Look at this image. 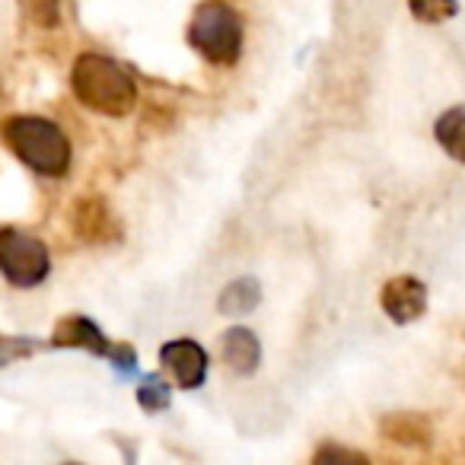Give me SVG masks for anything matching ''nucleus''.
Wrapping results in <instances>:
<instances>
[{"mask_svg":"<svg viewBox=\"0 0 465 465\" xmlns=\"http://www.w3.org/2000/svg\"><path fill=\"white\" fill-rule=\"evenodd\" d=\"M137 405L143 408L147 414H160L173 405V389L166 386V380L156 373L143 376L141 386H137Z\"/></svg>","mask_w":465,"mask_h":465,"instance_id":"nucleus-13","label":"nucleus"},{"mask_svg":"<svg viewBox=\"0 0 465 465\" xmlns=\"http://www.w3.org/2000/svg\"><path fill=\"white\" fill-rule=\"evenodd\" d=\"M408 10L418 23L437 26V23H446L459 14V4L456 0H408Z\"/></svg>","mask_w":465,"mask_h":465,"instance_id":"nucleus-14","label":"nucleus"},{"mask_svg":"<svg viewBox=\"0 0 465 465\" xmlns=\"http://www.w3.org/2000/svg\"><path fill=\"white\" fill-rule=\"evenodd\" d=\"M242 16L226 0H204L188 20V45L207 64L230 67L242 54Z\"/></svg>","mask_w":465,"mask_h":465,"instance_id":"nucleus-3","label":"nucleus"},{"mask_svg":"<svg viewBox=\"0 0 465 465\" xmlns=\"http://www.w3.org/2000/svg\"><path fill=\"white\" fill-rule=\"evenodd\" d=\"M20 10L39 29H58L61 23V0H20Z\"/></svg>","mask_w":465,"mask_h":465,"instance_id":"nucleus-15","label":"nucleus"},{"mask_svg":"<svg viewBox=\"0 0 465 465\" xmlns=\"http://www.w3.org/2000/svg\"><path fill=\"white\" fill-rule=\"evenodd\" d=\"M4 141L14 150V156L33 173L58 179L71 169V141L61 131V124L39 115H14L4 122Z\"/></svg>","mask_w":465,"mask_h":465,"instance_id":"nucleus-2","label":"nucleus"},{"mask_svg":"<svg viewBox=\"0 0 465 465\" xmlns=\"http://www.w3.org/2000/svg\"><path fill=\"white\" fill-rule=\"evenodd\" d=\"M380 310L392 319L395 325H411L427 312V287L424 281L411 278V274H399V278L386 281L380 291Z\"/></svg>","mask_w":465,"mask_h":465,"instance_id":"nucleus-6","label":"nucleus"},{"mask_svg":"<svg viewBox=\"0 0 465 465\" xmlns=\"http://www.w3.org/2000/svg\"><path fill=\"white\" fill-rule=\"evenodd\" d=\"M64 465H80V462H64Z\"/></svg>","mask_w":465,"mask_h":465,"instance_id":"nucleus-19","label":"nucleus"},{"mask_svg":"<svg viewBox=\"0 0 465 465\" xmlns=\"http://www.w3.org/2000/svg\"><path fill=\"white\" fill-rule=\"evenodd\" d=\"M48 274L52 252L45 242L20 226H0V278L16 291H33L45 284Z\"/></svg>","mask_w":465,"mask_h":465,"instance_id":"nucleus-4","label":"nucleus"},{"mask_svg":"<svg viewBox=\"0 0 465 465\" xmlns=\"http://www.w3.org/2000/svg\"><path fill=\"white\" fill-rule=\"evenodd\" d=\"M262 300V284L255 278H240V281H230V284L220 291L217 297V310L223 316H246L259 306Z\"/></svg>","mask_w":465,"mask_h":465,"instance_id":"nucleus-12","label":"nucleus"},{"mask_svg":"<svg viewBox=\"0 0 465 465\" xmlns=\"http://www.w3.org/2000/svg\"><path fill=\"white\" fill-rule=\"evenodd\" d=\"M433 137L446 150V156L465 166V105H452L433 122Z\"/></svg>","mask_w":465,"mask_h":465,"instance_id":"nucleus-11","label":"nucleus"},{"mask_svg":"<svg viewBox=\"0 0 465 465\" xmlns=\"http://www.w3.org/2000/svg\"><path fill=\"white\" fill-rule=\"evenodd\" d=\"M71 230L77 240L90 246H105V242L122 240V223L112 213L109 201L103 194H84L71 204Z\"/></svg>","mask_w":465,"mask_h":465,"instance_id":"nucleus-5","label":"nucleus"},{"mask_svg":"<svg viewBox=\"0 0 465 465\" xmlns=\"http://www.w3.org/2000/svg\"><path fill=\"white\" fill-rule=\"evenodd\" d=\"M160 361L182 389L204 386L211 361H207V351L201 348L194 338H175V341H166L160 348Z\"/></svg>","mask_w":465,"mask_h":465,"instance_id":"nucleus-7","label":"nucleus"},{"mask_svg":"<svg viewBox=\"0 0 465 465\" xmlns=\"http://www.w3.org/2000/svg\"><path fill=\"white\" fill-rule=\"evenodd\" d=\"M380 433L401 446H427L433 437L430 420L418 411H392L380 418Z\"/></svg>","mask_w":465,"mask_h":465,"instance_id":"nucleus-10","label":"nucleus"},{"mask_svg":"<svg viewBox=\"0 0 465 465\" xmlns=\"http://www.w3.org/2000/svg\"><path fill=\"white\" fill-rule=\"evenodd\" d=\"M71 90L90 112L109 118L128 115L137 105V84L115 58L103 52L77 54L71 67Z\"/></svg>","mask_w":465,"mask_h":465,"instance_id":"nucleus-1","label":"nucleus"},{"mask_svg":"<svg viewBox=\"0 0 465 465\" xmlns=\"http://www.w3.org/2000/svg\"><path fill=\"white\" fill-rule=\"evenodd\" d=\"M312 465H373L363 452L348 450V446H335V443H325L316 450L312 456Z\"/></svg>","mask_w":465,"mask_h":465,"instance_id":"nucleus-17","label":"nucleus"},{"mask_svg":"<svg viewBox=\"0 0 465 465\" xmlns=\"http://www.w3.org/2000/svg\"><path fill=\"white\" fill-rule=\"evenodd\" d=\"M220 357H223L226 370L236 376H252L262 363V341L252 329L246 325H232L220 338Z\"/></svg>","mask_w":465,"mask_h":465,"instance_id":"nucleus-9","label":"nucleus"},{"mask_svg":"<svg viewBox=\"0 0 465 465\" xmlns=\"http://www.w3.org/2000/svg\"><path fill=\"white\" fill-rule=\"evenodd\" d=\"M105 361H109L112 367L118 370V376H131V373H137V351L131 348L128 341L112 344L109 354H105Z\"/></svg>","mask_w":465,"mask_h":465,"instance_id":"nucleus-18","label":"nucleus"},{"mask_svg":"<svg viewBox=\"0 0 465 465\" xmlns=\"http://www.w3.org/2000/svg\"><path fill=\"white\" fill-rule=\"evenodd\" d=\"M48 344H52V348H77V351H86V354H96V357H105L112 348L109 338L103 335V329L86 316H64L52 329Z\"/></svg>","mask_w":465,"mask_h":465,"instance_id":"nucleus-8","label":"nucleus"},{"mask_svg":"<svg viewBox=\"0 0 465 465\" xmlns=\"http://www.w3.org/2000/svg\"><path fill=\"white\" fill-rule=\"evenodd\" d=\"M39 351V341L26 335H0V370L14 367L20 361H29V357Z\"/></svg>","mask_w":465,"mask_h":465,"instance_id":"nucleus-16","label":"nucleus"}]
</instances>
